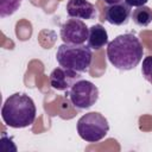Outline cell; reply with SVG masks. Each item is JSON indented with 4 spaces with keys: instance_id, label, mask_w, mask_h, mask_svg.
I'll return each instance as SVG.
<instances>
[{
    "instance_id": "obj_1",
    "label": "cell",
    "mask_w": 152,
    "mask_h": 152,
    "mask_svg": "<svg viewBox=\"0 0 152 152\" xmlns=\"http://www.w3.org/2000/svg\"><path fill=\"white\" fill-rule=\"evenodd\" d=\"M144 49L137 36L124 33L107 44V58L112 65L122 71L134 69L142 59Z\"/></svg>"
},
{
    "instance_id": "obj_2",
    "label": "cell",
    "mask_w": 152,
    "mask_h": 152,
    "mask_svg": "<svg viewBox=\"0 0 152 152\" xmlns=\"http://www.w3.org/2000/svg\"><path fill=\"white\" fill-rule=\"evenodd\" d=\"M37 108L31 96L24 93L10 95L2 104L1 118L4 122L12 128H25L36 120Z\"/></svg>"
},
{
    "instance_id": "obj_3",
    "label": "cell",
    "mask_w": 152,
    "mask_h": 152,
    "mask_svg": "<svg viewBox=\"0 0 152 152\" xmlns=\"http://www.w3.org/2000/svg\"><path fill=\"white\" fill-rule=\"evenodd\" d=\"M56 59L61 66L82 74L89 71L93 61V52L89 46L83 44H62L57 49Z\"/></svg>"
},
{
    "instance_id": "obj_4",
    "label": "cell",
    "mask_w": 152,
    "mask_h": 152,
    "mask_svg": "<svg viewBox=\"0 0 152 152\" xmlns=\"http://www.w3.org/2000/svg\"><path fill=\"white\" fill-rule=\"evenodd\" d=\"M109 132L108 120L99 112L82 115L77 121V133L87 142H97Z\"/></svg>"
},
{
    "instance_id": "obj_5",
    "label": "cell",
    "mask_w": 152,
    "mask_h": 152,
    "mask_svg": "<svg viewBox=\"0 0 152 152\" xmlns=\"http://www.w3.org/2000/svg\"><path fill=\"white\" fill-rule=\"evenodd\" d=\"M69 99L77 109H89L99 100V88L90 81L80 80L69 89Z\"/></svg>"
},
{
    "instance_id": "obj_6",
    "label": "cell",
    "mask_w": 152,
    "mask_h": 152,
    "mask_svg": "<svg viewBox=\"0 0 152 152\" xmlns=\"http://www.w3.org/2000/svg\"><path fill=\"white\" fill-rule=\"evenodd\" d=\"M59 34L64 44L78 45L88 40L89 28L82 19L70 18L62 25Z\"/></svg>"
},
{
    "instance_id": "obj_7",
    "label": "cell",
    "mask_w": 152,
    "mask_h": 152,
    "mask_svg": "<svg viewBox=\"0 0 152 152\" xmlns=\"http://www.w3.org/2000/svg\"><path fill=\"white\" fill-rule=\"evenodd\" d=\"M81 78V72L64 66H57L50 74V86L56 90H69Z\"/></svg>"
},
{
    "instance_id": "obj_8",
    "label": "cell",
    "mask_w": 152,
    "mask_h": 152,
    "mask_svg": "<svg viewBox=\"0 0 152 152\" xmlns=\"http://www.w3.org/2000/svg\"><path fill=\"white\" fill-rule=\"evenodd\" d=\"M131 14H132L131 6L126 1L114 4V5H108L104 11L106 20L109 24L116 25V26L126 25L129 20Z\"/></svg>"
},
{
    "instance_id": "obj_9",
    "label": "cell",
    "mask_w": 152,
    "mask_h": 152,
    "mask_svg": "<svg viewBox=\"0 0 152 152\" xmlns=\"http://www.w3.org/2000/svg\"><path fill=\"white\" fill-rule=\"evenodd\" d=\"M66 13L70 18L91 20L96 17L95 6L88 0H69L66 2Z\"/></svg>"
},
{
    "instance_id": "obj_10",
    "label": "cell",
    "mask_w": 152,
    "mask_h": 152,
    "mask_svg": "<svg viewBox=\"0 0 152 152\" xmlns=\"http://www.w3.org/2000/svg\"><path fill=\"white\" fill-rule=\"evenodd\" d=\"M88 46L93 50H100L108 44V33L101 24H95L89 28Z\"/></svg>"
},
{
    "instance_id": "obj_11",
    "label": "cell",
    "mask_w": 152,
    "mask_h": 152,
    "mask_svg": "<svg viewBox=\"0 0 152 152\" xmlns=\"http://www.w3.org/2000/svg\"><path fill=\"white\" fill-rule=\"evenodd\" d=\"M131 17L135 25L145 27V26H148L152 21V10L147 6H140L133 11Z\"/></svg>"
},
{
    "instance_id": "obj_12",
    "label": "cell",
    "mask_w": 152,
    "mask_h": 152,
    "mask_svg": "<svg viewBox=\"0 0 152 152\" xmlns=\"http://www.w3.org/2000/svg\"><path fill=\"white\" fill-rule=\"evenodd\" d=\"M23 0H0V17L12 15L21 5Z\"/></svg>"
},
{
    "instance_id": "obj_13",
    "label": "cell",
    "mask_w": 152,
    "mask_h": 152,
    "mask_svg": "<svg viewBox=\"0 0 152 152\" xmlns=\"http://www.w3.org/2000/svg\"><path fill=\"white\" fill-rule=\"evenodd\" d=\"M141 72L145 80L152 84V56H147L142 59Z\"/></svg>"
},
{
    "instance_id": "obj_14",
    "label": "cell",
    "mask_w": 152,
    "mask_h": 152,
    "mask_svg": "<svg viewBox=\"0 0 152 152\" xmlns=\"http://www.w3.org/2000/svg\"><path fill=\"white\" fill-rule=\"evenodd\" d=\"M125 1H126L131 7H132V6H134V7H140V6H145L148 0H125Z\"/></svg>"
},
{
    "instance_id": "obj_15",
    "label": "cell",
    "mask_w": 152,
    "mask_h": 152,
    "mask_svg": "<svg viewBox=\"0 0 152 152\" xmlns=\"http://www.w3.org/2000/svg\"><path fill=\"white\" fill-rule=\"evenodd\" d=\"M107 5H114V4H119V2H122L124 0H103Z\"/></svg>"
}]
</instances>
